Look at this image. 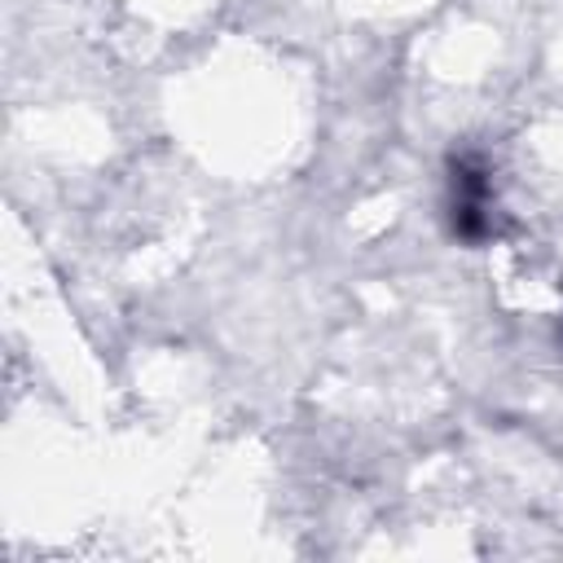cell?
<instances>
[{"instance_id": "1", "label": "cell", "mask_w": 563, "mask_h": 563, "mask_svg": "<svg viewBox=\"0 0 563 563\" xmlns=\"http://www.w3.org/2000/svg\"><path fill=\"white\" fill-rule=\"evenodd\" d=\"M453 202H449V220L453 233L475 242L488 233V172L475 158H453Z\"/></svg>"}]
</instances>
